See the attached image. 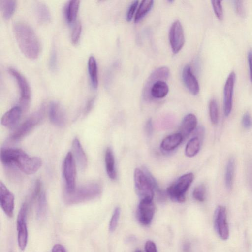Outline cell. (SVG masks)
Segmentation results:
<instances>
[{
	"mask_svg": "<svg viewBox=\"0 0 252 252\" xmlns=\"http://www.w3.org/2000/svg\"><path fill=\"white\" fill-rule=\"evenodd\" d=\"M235 10L237 14L241 17H244L245 15V9L242 0L233 1Z\"/></svg>",
	"mask_w": 252,
	"mask_h": 252,
	"instance_id": "74e56055",
	"label": "cell"
},
{
	"mask_svg": "<svg viewBox=\"0 0 252 252\" xmlns=\"http://www.w3.org/2000/svg\"><path fill=\"white\" fill-rule=\"evenodd\" d=\"M201 141L198 137H193L188 141L185 148V154L187 157H194L198 153Z\"/></svg>",
	"mask_w": 252,
	"mask_h": 252,
	"instance_id": "f546056e",
	"label": "cell"
},
{
	"mask_svg": "<svg viewBox=\"0 0 252 252\" xmlns=\"http://www.w3.org/2000/svg\"><path fill=\"white\" fill-rule=\"evenodd\" d=\"M170 74L169 69L166 66L158 67L154 70L148 78L143 89V96L146 99L151 97L150 94V87L152 84L160 80H166Z\"/></svg>",
	"mask_w": 252,
	"mask_h": 252,
	"instance_id": "9a60e30c",
	"label": "cell"
},
{
	"mask_svg": "<svg viewBox=\"0 0 252 252\" xmlns=\"http://www.w3.org/2000/svg\"><path fill=\"white\" fill-rule=\"evenodd\" d=\"M14 196L5 185L0 182V204L1 208L6 215L11 218L13 216L14 210Z\"/></svg>",
	"mask_w": 252,
	"mask_h": 252,
	"instance_id": "7c38bea8",
	"label": "cell"
},
{
	"mask_svg": "<svg viewBox=\"0 0 252 252\" xmlns=\"http://www.w3.org/2000/svg\"><path fill=\"white\" fill-rule=\"evenodd\" d=\"M153 0H142L141 1L134 16V22L137 23L141 20L151 9Z\"/></svg>",
	"mask_w": 252,
	"mask_h": 252,
	"instance_id": "f1b7e54d",
	"label": "cell"
},
{
	"mask_svg": "<svg viewBox=\"0 0 252 252\" xmlns=\"http://www.w3.org/2000/svg\"><path fill=\"white\" fill-rule=\"evenodd\" d=\"M105 163L107 174L111 179L116 177L114 156L112 149L107 148L105 154Z\"/></svg>",
	"mask_w": 252,
	"mask_h": 252,
	"instance_id": "484cf974",
	"label": "cell"
},
{
	"mask_svg": "<svg viewBox=\"0 0 252 252\" xmlns=\"http://www.w3.org/2000/svg\"><path fill=\"white\" fill-rule=\"evenodd\" d=\"M248 61L250 70V78L252 83V50H250L248 54Z\"/></svg>",
	"mask_w": 252,
	"mask_h": 252,
	"instance_id": "7bdbcfd3",
	"label": "cell"
},
{
	"mask_svg": "<svg viewBox=\"0 0 252 252\" xmlns=\"http://www.w3.org/2000/svg\"><path fill=\"white\" fill-rule=\"evenodd\" d=\"M211 3L216 16L219 20H221L223 18L221 1L212 0Z\"/></svg>",
	"mask_w": 252,
	"mask_h": 252,
	"instance_id": "8d00e7d4",
	"label": "cell"
},
{
	"mask_svg": "<svg viewBox=\"0 0 252 252\" xmlns=\"http://www.w3.org/2000/svg\"><path fill=\"white\" fill-rule=\"evenodd\" d=\"M94 97H92L88 100L84 109V115H87L91 111L94 105Z\"/></svg>",
	"mask_w": 252,
	"mask_h": 252,
	"instance_id": "60d3db41",
	"label": "cell"
},
{
	"mask_svg": "<svg viewBox=\"0 0 252 252\" xmlns=\"http://www.w3.org/2000/svg\"><path fill=\"white\" fill-rule=\"evenodd\" d=\"M63 173L65 181L64 192L70 193L76 188V170L75 161L72 153L68 152L64 159Z\"/></svg>",
	"mask_w": 252,
	"mask_h": 252,
	"instance_id": "52a82bcc",
	"label": "cell"
},
{
	"mask_svg": "<svg viewBox=\"0 0 252 252\" xmlns=\"http://www.w3.org/2000/svg\"><path fill=\"white\" fill-rule=\"evenodd\" d=\"M101 185L92 182L76 188L72 192H64L63 201L67 205H73L93 200L100 195Z\"/></svg>",
	"mask_w": 252,
	"mask_h": 252,
	"instance_id": "3957f363",
	"label": "cell"
},
{
	"mask_svg": "<svg viewBox=\"0 0 252 252\" xmlns=\"http://www.w3.org/2000/svg\"><path fill=\"white\" fill-rule=\"evenodd\" d=\"M88 70L91 85L94 89L98 86V69L95 58L91 56L88 61Z\"/></svg>",
	"mask_w": 252,
	"mask_h": 252,
	"instance_id": "d4e9b609",
	"label": "cell"
},
{
	"mask_svg": "<svg viewBox=\"0 0 252 252\" xmlns=\"http://www.w3.org/2000/svg\"><path fill=\"white\" fill-rule=\"evenodd\" d=\"M1 162L6 166H16L26 174L36 172L42 165V160L37 157H31L19 148H1Z\"/></svg>",
	"mask_w": 252,
	"mask_h": 252,
	"instance_id": "6da1fadb",
	"label": "cell"
},
{
	"mask_svg": "<svg viewBox=\"0 0 252 252\" xmlns=\"http://www.w3.org/2000/svg\"><path fill=\"white\" fill-rule=\"evenodd\" d=\"M209 115L211 122L215 125L218 123L219 112L218 105L216 100L212 99L209 104Z\"/></svg>",
	"mask_w": 252,
	"mask_h": 252,
	"instance_id": "1f68e13d",
	"label": "cell"
},
{
	"mask_svg": "<svg viewBox=\"0 0 252 252\" xmlns=\"http://www.w3.org/2000/svg\"><path fill=\"white\" fill-rule=\"evenodd\" d=\"M169 40L173 52L178 53L185 43V35L182 25L178 20L171 25L169 32Z\"/></svg>",
	"mask_w": 252,
	"mask_h": 252,
	"instance_id": "8fae6325",
	"label": "cell"
},
{
	"mask_svg": "<svg viewBox=\"0 0 252 252\" xmlns=\"http://www.w3.org/2000/svg\"><path fill=\"white\" fill-rule=\"evenodd\" d=\"M134 177L136 192L140 201H153L155 191L143 171L136 168Z\"/></svg>",
	"mask_w": 252,
	"mask_h": 252,
	"instance_id": "8992f818",
	"label": "cell"
},
{
	"mask_svg": "<svg viewBox=\"0 0 252 252\" xmlns=\"http://www.w3.org/2000/svg\"><path fill=\"white\" fill-rule=\"evenodd\" d=\"M47 209L46 194L42 190L37 197L36 216L39 220H42L45 217Z\"/></svg>",
	"mask_w": 252,
	"mask_h": 252,
	"instance_id": "83f0119b",
	"label": "cell"
},
{
	"mask_svg": "<svg viewBox=\"0 0 252 252\" xmlns=\"http://www.w3.org/2000/svg\"><path fill=\"white\" fill-rule=\"evenodd\" d=\"M155 211L153 201H140L138 207L137 216L139 222L144 225L151 223Z\"/></svg>",
	"mask_w": 252,
	"mask_h": 252,
	"instance_id": "5bb4252c",
	"label": "cell"
},
{
	"mask_svg": "<svg viewBox=\"0 0 252 252\" xmlns=\"http://www.w3.org/2000/svg\"><path fill=\"white\" fill-rule=\"evenodd\" d=\"M139 1L134 0L133 1L129 7H128V10L126 15V19L127 21H130L132 19L133 15L135 12V10L138 5Z\"/></svg>",
	"mask_w": 252,
	"mask_h": 252,
	"instance_id": "f35d334b",
	"label": "cell"
},
{
	"mask_svg": "<svg viewBox=\"0 0 252 252\" xmlns=\"http://www.w3.org/2000/svg\"><path fill=\"white\" fill-rule=\"evenodd\" d=\"M252 119L248 112L245 113L242 118V125L246 129H249L252 126Z\"/></svg>",
	"mask_w": 252,
	"mask_h": 252,
	"instance_id": "ab89813d",
	"label": "cell"
},
{
	"mask_svg": "<svg viewBox=\"0 0 252 252\" xmlns=\"http://www.w3.org/2000/svg\"><path fill=\"white\" fill-rule=\"evenodd\" d=\"M135 252H142V251H141L140 250H137L136 251H135Z\"/></svg>",
	"mask_w": 252,
	"mask_h": 252,
	"instance_id": "7dc6e473",
	"label": "cell"
},
{
	"mask_svg": "<svg viewBox=\"0 0 252 252\" xmlns=\"http://www.w3.org/2000/svg\"><path fill=\"white\" fill-rule=\"evenodd\" d=\"M197 124V118L193 114H189L184 118L179 132L183 138L189 135L195 129Z\"/></svg>",
	"mask_w": 252,
	"mask_h": 252,
	"instance_id": "ffe728a7",
	"label": "cell"
},
{
	"mask_svg": "<svg viewBox=\"0 0 252 252\" xmlns=\"http://www.w3.org/2000/svg\"><path fill=\"white\" fill-rule=\"evenodd\" d=\"M235 81V73L232 71L226 79L223 90V110L226 117L229 115L232 110Z\"/></svg>",
	"mask_w": 252,
	"mask_h": 252,
	"instance_id": "4fadbf2b",
	"label": "cell"
},
{
	"mask_svg": "<svg viewBox=\"0 0 252 252\" xmlns=\"http://www.w3.org/2000/svg\"><path fill=\"white\" fill-rule=\"evenodd\" d=\"M49 117L54 125L62 127L66 122L65 112L62 105L57 101L50 102L48 109Z\"/></svg>",
	"mask_w": 252,
	"mask_h": 252,
	"instance_id": "2e32d148",
	"label": "cell"
},
{
	"mask_svg": "<svg viewBox=\"0 0 252 252\" xmlns=\"http://www.w3.org/2000/svg\"><path fill=\"white\" fill-rule=\"evenodd\" d=\"M57 53L55 46L52 47L49 60V66L51 70L54 71L57 68Z\"/></svg>",
	"mask_w": 252,
	"mask_h": 252,
	"instance_id": "d590c367",
	"label": "cell"
},
{
	"mask_svg": "<svg viewBox=\"0 0 252 252\" xmlns=\"http://www.w3.org/2000/svg\"><path fill=\"white\" fill-rule=\"evenodd\" d=\"M51 252H66V251L63 245L57 244L53 246Z\"/></svg>",
	"mask_w": 252,
	"mask_h": 252,
	"instance_id": "ee69618b",
	"label": "cell"
},
{
	"mask_svg": "<svg viewBox=\"0 0 252 252\" xmlns=\"http://www.w3.org/2000/svg\"><path fill=\"white\" fill-rule=\"evenodd\" d=\"M80 5V1L69 0L64 6V16L68 24L72 23L76 19Z\"/></svg>",
	"mask_w": 252,
	"mask_h": 252,
	"instance_id": "603a6c76",
	"label": "cell"
},
{
	"mask_svg": "<svg viewBox=\"0 0 252 252\" xmlns=\"http://www.w3.org/2000/svg\"><path fill=\"white\" fill-rule=\"evenodd\" d=\"M206 188L203 184L196 187L192 192L193 197L199 202H203L205 199Z\"/></svg>",
	"mask_w": 252,
	"mask_h": 252,
	"instance_id": "836d02e7",
	"label": "cell"
},
{
	"mask_svg": "<svg viewBox=\"0 0 252 252\" xmlns=\"http://www.w3.org/2000/svg\"><path fill=\"white\" fill-rule=\"evenodd\" d=\"M120 215V209L119 207H116L113 212L109 222V229L111 232H113L115 230L118 223Z\"/></svg>",
	"mask_w": 252,
	"mask_h": 252,
	"instance_id": "e575fe53",
	"label": "cell"
},
{
	"mask_svg": "<svg viewBox=\"0 0 252 252\" xmlns=\"http://www.w3.org/2000/svg\"><path fill=\"white\" fill-rule=\"evenodd\" d=\"M214 224L219 236L223 240H227L229 237V231L226 209L224 206L219 205L217 207L214 214Z\"/></svg>",
	"mask_w": 252,
	"mask_h": 252,
	"instance_id": "30bf717a",
	"label": "cell"
},
{
	"mask_svg": "<svg viewBox=\"0 0 252 252\" xmlns=\"http://www.w3.org/2000/svg\"><path fill=\"white\" fill-rule=\"evenodd\" d=\"M182 78L189 91L193 95L197 94L199 92L198 82L189 65H186L183 70Z\"/></svg>",
	"mask_w": 252,
	"mask_h": 252,
	"instance_id": "ac0fdd59",
	"label": "cell"
},
{
	"mask_svg": "<svg viewBox=\"0 0 252 252\" xmlns=\"http://www.w3.org/2000/svg\"><path fill=\"white\" fill-rule=\"evenodd\" d=\"M45 107L43 105L36 112L29 117L11 134L9 139L12 141H18L27 135L43 119Z\"/></svg>",
	"mask_w": 252,
	"mask_h": 252,
	"instance_id": "5b68a950",
	"label": "cell"
},
{
	"mask_svg": "<svg viewBox=\"0 0 252 252\" xmlns=\"http://www.w3.org/2000/svg\"><path fill=\"white\" fill-rule=\"evenodd\" d=\"M72 148L75 158L80 169L84 170L87 166V158L79 140L75 138L72 143Z\"/></svg>",
	"mask_w": 252,
	"mask_h": 252,
	"instance_id": "d6986e66",
	"label": "cell"
},
{
	"mask_svg": "<svg viewBox=\"0 0 252 252\" xmlns=\"http://www.w3.org/2000/svg\"><path fill=\"white\" fill-rule=\"evenodd\" d=\"M27 215V205L24 203L19 210L16 222L18 244L19 248L22 251L27 246L28 238Z\"/></svg>",
	"mask_w": 252,
	"mask_h": 252,
	"instance_id": "9c48e42d",
	"label": "cell"
},
{
	"mask_svg": "<svg viewBox=\"0 0 252 252\" xmlns=\"http://www.w3.org/2000/svg\"><path fill=\"white\" fill-rule=\"evenodd\" d=\"M34 9L37 20L39 23L45 24L50 22V11L45 3L38 1L35 3Z\"/></svg>",
	"mask_w": 252,
	"mask_h": 252,
	"instance_id": "7402d4cb",
	"label": "cell"
},
{
	"mask_svg": "<svg viewBox=\"0 0 252 252\" xmlns=\"http://www.w3.org/2000/svg\"><path fill=\"white\" fill-rule=\"evenodd\" d=\"M17 1L14 0H0V8L3 17L9 19L15 10Z\"/></svg>",
	"mask_w": 252,
	"mask_h": 252,
	"instance_id": "4316f807",
	"label": "cell"
},
{
	"mask_svg": "<svg viewBox=\"0 0 252 252\" xmlns=\"http://www.w3.org/2000/svg\"><path fill=\"white\" fill-rule=\"evenodd\" d=\"M183 137L180 133H177L165 137L161 142V149L166 152L172 151L182 142Z\"/></svg>",
	"mask_w": 252,
	"mask_h": 252,
	"instance_id": "cb8c5ba5",
	"label": "cell"
},
{
	"mask_svg": "<svg viewBox=\"0 0 252 252\" xmlns=\"http://www.w3.org/2000/svg\"><path fill=\"white\" fill-rule=\"evenodd\" d=\"M169 87L165 80H160L154 82L150 87V96L155 98H162L166 96Z\"/></svg>",
	"mask_w": 252,
	"mask_h": 252,
	"instance_id": "44dd1931",
	"label": "cell"
},
{
	"mask_svg": "<svg viewBox=\"0 0 252 252\" xmlns=\"http://www.w3.org/2000/svg\"><path fill=\"white\" fill-rule=\"evenodd\" d=\"M20 106H15L7 111L1 119V124L7 128H12L18 123L22 113Z\"/></svg>",
	"mask_w": 252,
	"mask_h": 252,
	"instance_id": "e0dca14e",
	"label": "cell"
},
{
	"mask_svg": "<svg viewBox=\"0 0 252 252\" xmlns=\"http://www.w3.org/2000/svg\"><path fill=\"white\" fill-rule=\"evenodd\" d=\"M194 178L192 173H189L180 177L166 190L167 195L174 202L182 203L185 201V194Z\"/></svg>",
	"mask_w": 252,
	"mask_h": 252,
	"instance_id": "277c9868",
	"label": "cell"
},
{
	"mask_svg": "<svg viewBox=\"0 0 252 252\" xmlns=\"http://www.w3.org/2000/svg\"><path fill=\"white\" fill-rule=\"evenodd\" d=\"M184 251L185 252H189L190 247L189 244L186 243L184 245Z\"/></svg>",
	"mask_w": 252,
	"mask_h": 252,
	"instance_id": "bcb514c9",
	"label": "cell"
},
{
	"mask_svg": "<svg viewBox=\"0 0 252 252\" xmlns=\"http://www.w3.org/2000/svg\"><path fill=\"white\" fill-rule=\"evenodd\" d=\"M82 31V25L80 21L77 22L74 25L71 34V40L74 45L77 44L80 39Z\"/></svg>",
	"mask_w": 252,
	"mask_h": 252,
	"instance_id": "d6a6232c",
	"label": "cell"
},
{
	"mask_svg": "<svg viewBox=\"0 0 252 252\" xmlns=\"http://www.w3.org/2000/svg\"><path fill=\"white\" fill-rule=\"evenodd\" d=\"M8 73L14 78L17 82L20 92V106L22 110H26L30 103L31 99V89L28 82L24 76L17 69L13 67H9Z\"/></svg>",
	"mask_w": 252,
	"mask_h": 252,
	"instance_id": "ba28073f",
	"label": "cell"
},
{
	"mask_svg": "<svg viewBox=\"0 0 252 252\" xmlns=\"http://www.w3.org/2000/svg\"><path fill=\"white\" fill-rule=\"evenodd\" d=\"M145 248L146 252H158L156 244L152 241H147Z\"/></svg>",
	"mask_w": 252,
	"mask_h": 252,
	"instance_id": "b9f144b4",
	"label": "cell"
},
{
	"mask_svg": "<svg viewBox=\"0 0 252 252\" xmlns=\"http://www.w3.org/2000/svg\"><path fill=\"white\" fill-rule=\"evenodd\" d=\"M234 169L235 160L233 158H231L228 161L225 174V186L229 190L232 188Z\"/></svg>",
	"mask_w": 252,
	"mask_h": 252,
	"instance_id": "4dcf8cb0",
	"label": "cell"
},
{
	"mask_svg": "<svg viewBox=\"0 0 252 252\" xmlns=\"http://www.w3.org/2000/svg\"><path fill=\"white\" fill-rule=\"evenodd\" d=\"M146 131L148 135H151L153 131V126L151 119L147 121L145 126Z\"/></svg>",
	"mask_w": 252,
	"mask_h": 252,
	"instance_id": "f6af8a7d",
	"label": "cell"
},
{
	"mask_svg": "<svg viewBox=\"0 0 252 252\" xmlns=\"http://www.w3.org/2000/svg\"><path fill=\"white\" fill-rule=\"evenodd\" d=\"M13 30L23 54L30 59H36L40 54L41 45L33 29L24 22L17 21L13 24Z\"/></svg>",
	"mask_w": 252,
	"mask_h": 252,
	"instance_id": "7a4b0ae2",
	"label": "cell"
}]
</instances>
